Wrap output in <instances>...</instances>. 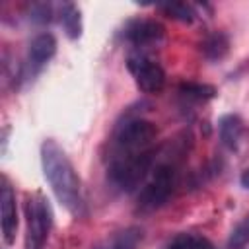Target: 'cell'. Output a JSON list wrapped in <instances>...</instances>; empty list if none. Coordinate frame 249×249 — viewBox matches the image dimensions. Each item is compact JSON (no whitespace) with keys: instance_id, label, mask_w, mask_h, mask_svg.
Listing matches in <instances>:
<instances>
[{"instance_id":"obj_1","label":"cell","mask_w":249,"mask_h":249,"mask_svg":"<svg viewBox=\"0 0 249 249\" xmlns=\"http://www.w3.org/2000/svg\"><path fill=\"white\" fill-rule=\"evenodd\" d=\"M41 167L56 200L74 218H84L88 214V208L84 200L82 179L62 146L54 138H47L41 144Z\"/></svg>"},{"instance_id":"obj_2","label":"cell","mask_w":249,"mask_h":249,"mask_svg":"<svg viewBox=\"0 0 249 249\" xmlns=\"http://www.w3.org/2000/svg\"><path fill=\"white\" fill-rule=\"evenodd\" d=\"M156 163V152H136V154H113L107 175L115 189L121 193H132L142 187L152 173Z\"/></svg>"},{"instance_id":"obj_3","label":"cell","mask_w":249,"mask_h":249,"mask_svg":"<svg viewBox=\"0 0 249 249\" xmlns=\"http://www.w3.org/2000/svg\"><path fill=\"white\" fill-rule=\"evenodd\" d=\"M25 249H47L53 230V210L41 191L25 195Z\"/></svg>"},{"instance_id":"obj_4","label":"cell","mask_w":249,"mask_h":249,"mask_svg":"<svg viewBox=\"0 0 249 249\" xmlns=\"http://www.w3.org/2000/svg\"><path fill=\"white\" fill-rule=\"evenodd\" d=\"M175 185H177V171L169 161L154 165L150 177L146 179V183L138 191L136 212L150 214V212L161 208L169 200V196L173 195Z\"/></svg>"},{"instance_id":"obj_5","label":"cell","mask_w":249,"mask_h":249,"mask_svg":"<svg viewBox=\"0 0 249 249\" xmlns=\"http://www.w3.org/2000/svg\"><path fill=\"white\" fill-rule=\"evenodd\" d=\"M158 126L142 117H128L121 123L113 136V154H136L152 150Z\"/></svg>"},{"instance_id":"obj_6","label":"cell","mask_w":249,"mask_h":249,"mask_svg":"<svg viewBox=\"0 0 249 249\" xmlns=\"http://www.w3.org/2000/svg\"><path fill=\"white\" fill-rule=\"evenodd\" d=\"M126 68L132 74L136 86L144 93H160L165 86V70L154 58L134 53L126 58Z\"/></svg>"},{"instance_id":"obj_7","label":"cell","mask_w":249,"mask_h":249,"mask_svg":"<svg viewBox=\"0 0 249 249\" xmlns=\"http://www.w3.org/2000/svg\"><path fill=\"white\" fill-rule=\"evenodd\" d=\"M121 39L136 49L156 47L165 39V27L152 18H132L119 31Z\"/></svg>"},{"instance_id":"obj_8","label":"cell","mask_w":249,"mask_h":249,"mask_svg":"<svg viewBox=\"0 0 249 249\" xmlns=\"http://www.w3.org/2000/svg\"><path fill=\"white\" fill-rule=\"evenodd\" d=\"M19 218H18V204H16V191L10 185V179L6 175L0 177V228H2V239L4 245L16 243Z\"/></svg>"},{"instance_id":"obj_9","label":"cell","mask_w":249,"mask_h":249,"mask_svg":"<svg viewBox=\"0 0 249 249\" xmlns=\"http://www.w3.org/2000/svg\"><path fill=\"white\" fill-rule=\"evenodd\" d=\"M56 53V39L53 33H39L29 41L27 47V56H25V78H35L45 66L47 62L54 56Z\"/></svg>"},{"instance_id":"obj_10","label":"cell","mask_w":249,"mask_h":249,"mask_svg":"<svg viewBox=\"0 0 249 249\" xmlns=\"http://www.w3.org/2000/svg\"><path fill=\"white\" fill-rule=\"evenodd\" d=\"M218 134L220 142L231 150L237 152L243 138H245V123L237 113H226L218 119Z\"/></svg>"},{"instance_id":"obj_11","label":"cell","mask_w":249,"mask_h":249,"mask_svg":"<svg viewBox=\"0 0 249 249\" xmlns=\"http://www.w3.org/2000/svg\"><path fill=\"white\" fill-rule=\"evenodd\" d=\"M198 49H200V53H202V56H204L206 60H210V62H220V60H224V58L228 56V53H230V37H228L224 31H212V33H208V35L200 41Z\"/></svg>"},{"instance_id":"obj_12","label":"cell","mask_w":249,"mask_h":249,"mask_svg":"<svg viewBox=\"0 0 249 249\" xmlns=\"http://www.w3.org/2000/svg\"><path fill=\"white\" fill-rule=\"evenodd\" d=\"M58 19L68 39L76 41L82 35V12L74 2H62L58 8Z\"/></svg>"},{"instance_id":"obj_13","label":"cell","mask_w":249,"mask_h":249,"mask_svg":"<svg viewBox=\"0 0 249 249\" xmlns=\"http://www.w3.org/2000/svg\"><path fill=\"white\" fill-rule=\"evenodd\" d=\"M156 8L160 12H163L169 19H175V21H181V23H193L195 18L198 16L196 8L189 2H175V0L171 2V0H167V2H158Z\"/></svg>"},{"instance_id":"obj_14","label":"cell","mask_w":249,"mask_h":249,"mask_svg":"<svg viewBox=\"0 0 249 249\" xmlns=\"http://www.w3.org/2000/svg\"><path fill=\"white\" fill-rule=\"evenodd\" d=\"M163 249H214L212 241L200 233L193 231H181L173 235Z\"/></svg>"},{"instance_id":"obj_15","label":"cell","mask_w":249,"mask_h":249,"mask_svg":"<svg viewBox=\"0 0 249 249\" xmlns=\"http://www.w3.org/2000/svg\"><path fill=\"white\" fill-rule=\"evenodd\" d=\"M179 93L191 101H210L216 97V88L200 82H183L179 86Z\"/></svg>"},{"instance_id":"obj_16","label":"cell","mask_w":249,"mask_h":249,"mask_svg":"<svg viewBox=\"0 0 249 249\" xmlns=\"http://www.w3.org/2000/svg\"><path fill=\"white\" fill-rule=\"evenodd\" d=\"M247 243H249V214L243 216L237 222V226L231 230L226 241V249H245Z\"/></svg>"},{"instance_id":"obj_17","label":"cell","mask_w":249,"mask_h":249,"mask_svg":"<svg viewBox=\"0 0 249 249\" xmlns=\"http://www.w3.org/2000/svg\"><path fill=\"white\" fill-rule=\"evenodd\" d=\"M138 239H140L138 230L128 228L126 231H123L121 235H117L107 247H95V249H136Z\"/></svg>"},{"instance_id":"obj_18","label":"cell","mask_w":249,"mask_h":249,"mask_svg":"<svg viewBox=\"0 0 249 249\" xmlns=\"http://www.w3.org/2000/svg\"><path fill=\"white\" fill-rule=\"evenodd\" d=\"M239 183H241V187H245V189H249V167L241 173V177H239Z\"/></svg>"}]
</instances>
